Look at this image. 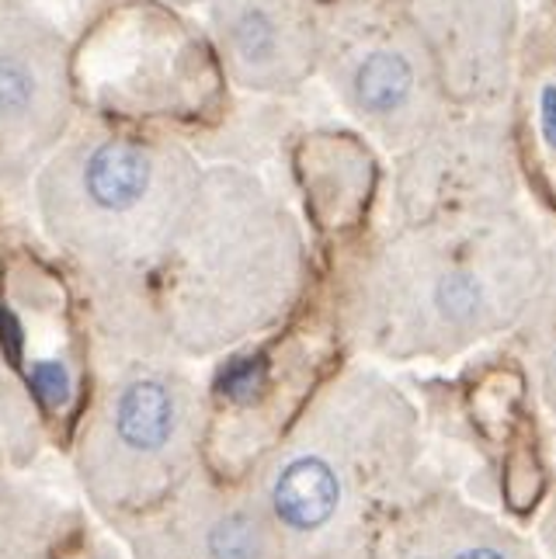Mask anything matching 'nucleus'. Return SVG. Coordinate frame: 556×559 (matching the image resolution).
<instances>
[{"label": "nucleus", "mask_w": 556, "mask_h": 559, "mask_svg": "<svg viewBox=\"0 0 556 559\" xmlns=\"http://www.w3.org/2000/svg\"><path fill=\"white\" fill-rule=\"evenodd\" d=\"M535 243L508 216L421 223L372 275L376 337L387 348L435 352L487 337L535 285Z\"/></svg>", "instance_id": "f257e3e1"}, {"label": "nucleus", "mask_w": 556, "mask_h": 559, "mask_svg": "<svg viewBox=\"0 0 556 559\" xmlns=\"http://www.w3.org/2000/svg\"><path fill=\"white\" fill-rule=\"evenodd\" d=\"M320 35V63L341 102L393 140H421L438 119V91L446 84L411 17L352 14Z\"/></svg>", "instance_id": "f03ea898"}, {"label": "nucleus", "mask_w": 556, "mask_h": 559, "mask_svg": "<svg viewBox=\"0 0 556 559\" xmlns=\"http://www.w3.org/2000/svg\"><path fill=\"white\" fill-rule=\"evenodd\" d=\"M407 17L442 73L446 91L463 98L490 94L508 67L511 0H404Z\"/></svg>", "instance_id": "7ed1b4c3"}, {"label": "nucleus", "mask_w": 556, "mask_h": 559, "mask_svg": "<svg viewBox=\"0 0 556 559\" xmlns=\"http://www.w3.org/2000/svg\"><path fill=\"white\" fill-rule=\"evenodd\" d=\"M355 484V452L348 445H341L338 455L317 445L285 455L272 479V514L282 543L299 552L331 546L338 528H344Z\"/></svg>", "instance_id": "20e7f679"}, {"label": "nucleus", "mask_w": 556, "mask_h": 559, "mask_svg": "<svg viewBox=\"0 0 556 559\" xmlns=\"http://www.w3.org/2000/svg\"><path fill=\"white\" fill-rule=\"evenodd\" d=\"M226 35L255 84L289 87L320 63L323 35L299 0H244Z\"/></svg>", "instance_id": "39448f33"}, {"label": "nucleus", "mask_w": 556, "mask_h": 559, "mask_svg": "<svg viewBox=\"0 0 556 559\" xmlns=\"http://www.w3.org/2000/svg\"><path fill=\"white\" fill-rule=\"evenodd\" d=\"M178 435V400L157 379L126 385L115 400V438L137 455H161Z\"/></svg>", "instance_id": "423d86ee"}, {"label": "nucleus", "mask_w": 556, "mask_h": 559, "mask_svg": "<svg viewBox=\"0 0 556 559\" xmlns=\"http://www.w3.org/2000/svg\"><path fill=\"white\" fill-rule=\"evenodd\" d=\"M84 185L94 205L122 212L143 199L150 185V160L132 143H105L91 153Z\"/></svg>", "instance_id": "0eeeda50"}, {"label": "nucleus", "mask_w": 556, "mask_h": 559, "mask_svg": "<svg viewBox=\"0 0 556 559\" xmlns=\"http://www.w3.org/2000/svg\"><path fill=\"white\" fill-rule=\"evenodd\" d=\"M446 559H519L508 546L501 532L490 525H449V543H446Z\"/></svg>", "instance_id": "6e6552de"}, {"label": "nucleus", "mask_w": 556, "mask_h": 559, "mask_svg": "<svg viewBox=\"0 0 556 559\" xmlns=\"http://www.w3.org/2000/svg\"><path fill=\"white\" fill-rule=\"evenodd\" d=\"M32 98V76L17 63H0V115L22 111Z\"/></svg>", "instance_id": "1a4fd4ad"}, {"label": "nucleus", "mask_w": 556, "mask_h": 559, "mask_svg": "<svg viewBox=\"0 0 556 559\" xmlns=\"http://www.w3.org/2000/svg\"><path fill=\"white\" fill-rule=\"evenodd\" d=\"M35 385H38V390H43L46 396H63L67 379H63L60 369H56V365H38V369H35Z\"/></svg>", "instance_id": "9d476101"}, {"label": "nucleus", "mask_w": 556, "mask_h": 559, "mask_svg": "<svg viewBox=\"0 0 556 559\" xmlns=\"http://www.w3.org/2000/svg\"><path fill=\"white\" fill-rule=\"evenodd\" d=\"M543 132H546V143L556 150V87H546L543 94Z\"/></svg>", "instance_id": "9b49d317"}]
</instances>
